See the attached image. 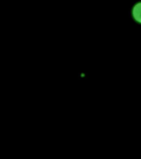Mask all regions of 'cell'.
<instances>
[{"instance_id":"cell-1","label":"cell","mask_w":141,"mask_h":159,"mask_svg":"<svg viewBox=\"0 0 141 159\" xmlns=\"http://www.w3.org/2000/svg\"><path fill=\"white\" fill-rule=\"evenodd\" d=\"M132 13L135 21L141 23V2H138L137 4L134 6Z\"/></svg>"}]
</instances>
